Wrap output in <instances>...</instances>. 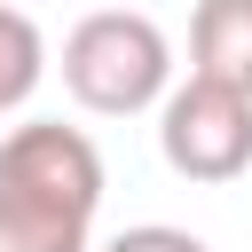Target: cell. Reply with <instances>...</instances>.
I'll list each match as a JSON object with an SVG mask.
<instances>
[{
    "instance_id": "1",
    "label": "cell",
    "mask_w": 252,
    "mask_h": 252,
    "mask_svg": "<svg viewBox=\"0 0 252 252\" xmlns=\"http://www.w3.org/2000/svg\"><path fill=\"white\" fill-rule=\"evenodd\" d=\"M102 150L63 118L0 134V252H94Z\"/></svg>"
},
{
    "instance_id": "2",
    "label": "cell",
    "mask_w": 252,
    "mask_h": 252,
    "mask_svg": "<svg viewBox=\"0 0 252 252\" xmlns=\"http://www.w3.org/2000/svg\"><path fill=\"white\" fill-rule=\"evenodd\" d=\"M63 87L94 118H134L150 102L165 110V94H173V39L142 8H94V16H79L63 32Z\"/></svg>"
},
{
    "instance_id": "3",
    "label": "cell",
    "mask_w": 252,
    "mask_h": 252,
    "mask_svg": "<svg viewBox=\"0 0 252 252\" xmlns=\"http://www.w3.org/2000/svg\"><path fill=\"white\" fill-rule=\"evenodd\" d=\"M158 150L181 181H236L252 165V94L189 71L158 110Z\"/></svg>"
},
{
    "instance_id": "4",
    "label": "cell",
    "mask_w": 252,
    "mask_h": 252,
    "mask_svg": "<svg viewBox=\"0 0 252 252\" xmlns=\"http://www.w3.org/2000/svg\"><path fill=\"white\" fill-rule=\"evenodd\" d=\"M189 71L252 94V0H197V16H189Z\"/></svg>"
},
{
    "instance_id": "5",
    "label": "cell",
    "mask_w": 252,
    "mask_h": 252,
    "mask_svg": "<svg viewBox=\"0 0 252 252\" xmlns=\"http://www.w3.org/2000/svg\"><path fill=\"white\" fill-rule=\"evenodd\" d=\"M39 71H47V39H39V24H32L24 8H0V118L32 102Z\"/></svg>"
},
{
    "instance_id": "6",
    "label": "cell",
    "mask_w": 252,
    "mask_h": 252,
    "mask_svg": "<svg viewBox=\"0 0 252 252\" xmlns=\"http://www.w3.org/2000/svg\"><path fill=\"white\" fill-rule=\"evenodd\" d=\"M94 252H213L205 236H189V228H165V220H142V228H118L110 244H94Z\"/></svg>"
},
{
    "instance_id": "7",
    "label": "cell",
    "mask_w": 252,
    "mask_h": 252,
    "mask_svg": "<svg viewBox=\"0 0 252 252\" xmlns=\"http://www.w3.org/2000/svg\"><path fill=\"white\" fill-rule=\"evenodd\" d=\"M0 8H16V0H0Z\"/></svg>"
}]
</instances>
